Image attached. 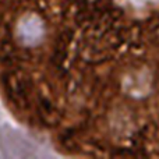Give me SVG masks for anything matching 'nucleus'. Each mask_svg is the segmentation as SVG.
<instances>
[{"mask_svg":"<svg viewBox=\"0 0 159 159\" xmlns=\"http://www.w3.org/2000/svg\"><path fill=\"white\" fill-rule=\"evenodd\" d=\"M42 34V27L38 24L35 18H27L24 24L21 25V38H24L25 42L32 43L38 41V38Z\"/></svg>","mask_w":159,"mask_h":159,"instance_id":"f257e3e1","label":"nucleus"}]
</instances>
